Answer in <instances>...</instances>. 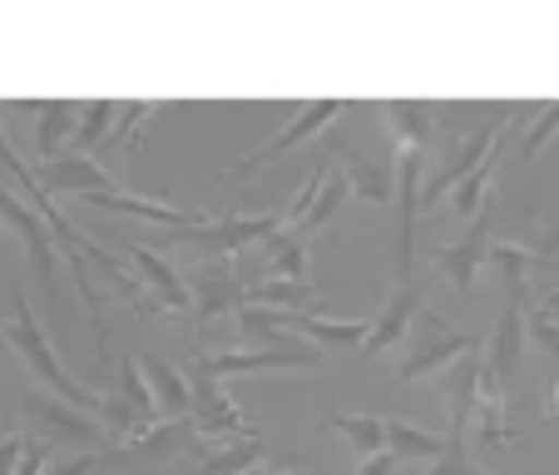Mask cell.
<instances>
[{
    "mask_svg": "<svg viewBox=\"0 0 559 475\" xmlns=\"http://www.w3.org/2000/svg\"><path fill=\"white\" fill-rule=\"evenodd\" d=\"M40 183L50 193H80V199H90V193H115L119 189L115 174H109L95 154H80V149H64L60 158L40 164Z\"/></svg>",
    "mask_w": 559,
    "mask_h": 475,
    "instance_id": "4fadbf2b",
    "label": "cell"
},
{
    "mask_svg": "<svg viewBox=\"0 0 559 475\" xmlns=\"http://www.w3.org/2000/svg\"><path fill=\"white\" fill-rule=\"evenodd\" d=\"M189 387H193V426H199V436H223V431H243L253 436L243 426V412H238V402H228V391H223L218 377H209L203 367H193L189 361Z\"/></svg>",
    "mask_w": 559,
    "mask_h": 475,
    "instance_id": "5bb4252c",
    "label": "cell"
},
{
    "mask_svg": "<svg viewBox=\"0 0 559 475\" xmlns=\"http://www.w3.org/2000/svg\"><path fill=\"white\" fill-rule=\"evenodd\" d=\"M510 139V134H506ZM506 139H500L496 144V154L486 158V164H480V169L471 174V179L465 183H455L451 189V203H455V213H461V218H480V213H486V203H490V179H496V169H500V158H506Z\"/></svg>",
    "mask_w": 559,
    "mask_h": 475,
    "instance_id": "4316f807",
    "label": "cell"
},
{
    "mask_svg": "<svg viewBox=\"0 0 559 475\" xmlns=\"http://www.w3.org/2000/svg\"><path fill=\"white\" fill-rule=\"evenodd\" d=\"M263 461H273V446L263 441V431H253V436H238V441L199 455L183 475H253Z\"/></svg>",
    "mask_w": 559,
    "mask_h": 475,
    "instance_id": "ac0fdd59",
    "label": "cell"
},
{
    "mask_svg": "<svg viewBox=\"0 0 559 475\" xmlns=\"http://www.w3.org/2000/svg\"><path fill=\"white\" fill-rule=\"evenodd\" d=\"M525 297L530 293H515V287H510L506 307H500V317H496V332H490V352H486V367L496 371L510 391H515L520 342H525V322H530V317H525Z\"/></svg>",
    "mask_w": 559,
    "mask_h": 475,
    "instance_id": "2e32d148",
    "label": "cell"
},
{
    "mask_svg": "<svg viewBox=\"0 0 559 475\" xmlns=\"http://www.w3.org/2000/svg\"><path fill=\"white\" fill-rule=\"evenodd\" d=\"M0 218L21 233L25 258H31V273H35V283H40V293H45V307H50V312H60V263H55V233H50V223H45L25 199H15L5 183H0Z\"/></svg>",
    "mask_w": 559,
    "mask_h": 475,
    "instance_id": "5b68a950",
    "label": "cell"
},
{
    "mask_svg": "<svg viewBox=\"0 0 559 475\" xmlns=\"http://www.w3.org/2000/svg\"><path fill=\"white\" fill-rule=\"evenodd\" d=\"M480 367L486 357H461L445 377V396H451V426L471 431V416H475V396H480Z\"/></svg>",
    "mask_w": 559,
    "mask_h": 475,
    "instance_id": "d4e9b609",
    "label": "cell"
},
{
    "mask_svg": "<svg viewBox=\"0 0 559 475\" xmlns=\"http://www.w3.org/2000/svg\"><path fill=\"white\" fill-rule=\"evenodd\" d=\"M50 471V446L45 441H25V455H21V465H15V475H45Z\"/></svg>",
    "mask_w": 559,
    "mask_h": 475,
    "instance_id": "8d00e7d4",
    "label": "cell"
},
{
    "mask_svg": "<svg viewBox=\"0 0 559 475\" xmlns=\"http://www.w3.org/2000/svg\"><path fill=\"white\" fill-rule=\"evenodd\" d=\"M347 115V99H307V105H297V115L287 119L283 129H277L267 144H258L253 154L243 158V164H233V169H223L218 179L223 183H243V179H253V174H263L267 164H277V154H287V149H297L302 139H312L317 129H328L332 119H342Z\"/></svg>",
    "mask_w": 559,
    "mask_h": 475,
    "instance_id": "8992f818",
    "label": "cell"
},
{
    "mask_svg": "<svg viewBox=\"0 0 559 475\" xmlns=\"http://www.w3.org/2000/svg\"><path fill=\"white\" fill-rule=\"evenodd\" d=\"M328 352L317 342H293V347H233V352H193V367H203L209 377H248V371H307Z\"/></svg>",
    "mask_w": 559,
    "mask_h": 475,
    "instance_id": "52a82bcc",
    "label": "cell"
},
{
    "mask_svg": "<svg viewBox=\"0 0 559 475\" xmlns=\"http://www.w3.org/2000/svg\"><path fill=\"white\" fill-rule=\"evenodd\" d=\"M25 441H31L25 431H5V436H0V475H15V465H21V455H25Z\"/></svg>",
    "mask_w": 559,
    "mask_h": 475,
    "instance_id": "74e56055",
    "label": "cell"
},
{
    "mask_svg": "<svg viewBox=\"0 0 559 475\" xmlns=\"http://www.w3.org/2000/svg\"><path fill=\"white\" fill-rule=\"evenodd\" d=\"M144 377H148V387H154V402H158V412H164V421H183L189 406H193L189 377H183L179 367H169V361H158V357L144 361Z\"/></svg>",
    "mask_w": 559,
    "mask_h": 475,
    "instance_id": "7402d4cb",
    "label": "cell"
},
{
    "mask_svg": "<svg viewBox=\"0 0 559 475\" xmlns=\"http://www.w3.org/2000/svg\"><path fill=\"white\" fill-rule=\"evenodd\" d=\"M328 174H332V158H317V169L302 179V189L287 199V209H283V228H297V223L312 213V203H317V193L328 189Z\"/></svg>",
    "mask_w": 559,
    "mask_h": 475,
    "instance_id": "1f68e13d",
    "label": "cell"
},
{
    "mask_svg": "<svg viewBox=\"0 0 559 475\" xmlns=\"http://www.w3.org/2000/svg\"><path fill=\"white\" fill-rule=\"evenodd\" d=\"M391 129V149H431L441 129V109L431 99H377L371 105Z\"/></svg>",
    "mask_w": 559,
    "mask_h": 475,
    "instance_id": "9a60e30c",
    "label": "cell"
},
{
    "mask_svg": "<svg viewBox=\"0 0 559 475\" xmlns=\"http://www.w3.org/2000/svg\"><path fill=\"white\" fill-rule=\"evenodd\" d=\"M530 337H535L539 347H545V357L559 367V317L549 312V307H535V312H530Z\"/></svg>",
    "mask_w": 559,
    "mask_h": 475,
    "instance_id": "e575fe53",
    "label": "cell"
},
{
    "mask_svg": "<svg viewBox=\"0 0 559 475\" xmlns=\"http://www.w3.org/2000/svg\"><path fill=\"white\" fill-rule=\"evenodd\" d=\"M357 475H402V461H396V455H391V451H377V455H361Z\"/></svg>",
    "mask_w": 559,
    "mask_h": 475,
    "instance_id": "f35d334b",
    "label": "cell"
},
{
    "mask_svg": "<svg viewBox=\"0 0 559 475\" xmlns=\"http://www.w3.org/2000/svg\"><path fill=\"white\" fill-rule=\"evenodd\" d=\"M119 119V105L115 99H90L85 109H80V129H74V149L80 154H90V149H105L109 129H115Z\"/></svg>",
    "mask_w": 559,
    "mask_h": 475,
    "instance_id": "f546056e",
    "label": "cell"
},
{
    "mask_svg": "<svg viewBox=\"0 0 559 475\" xmlns=\"http://www.w3.org/2000/svg\"><path fill=\"white\" fill-rule=\"evenodd\" d=\"M80 129V105L74 99H45L35 105V149H40V164L64 154V139H74Z\"/></svg>",
    "mask_w": 559,
    "mask_h": 475,
    "instance_id": "d6986e66",
    "label": "cell"
},
{
    "mask_svg": "<svg viewBox=\"0 0 559 475\" xmlns=\"http://www.w3.org/2000/svg\"><path fill=\"white\" fill-rule=\"evenodd\" d=\"M21 416L31 426H40V436L70 441V446H80V451H99V455H109V461L119 455L115 431H109L99 416L80 412V406H70V402H60V396H50V391H25V396H21Z\"/></svg>",
    "mask_w": 559,
    "mask_h": 475,
    "instance_id": "3957f363",
    "label": "cell"
},
{
    "mask_svg": "<svg viewBox=\"0 0 559 475\" xmlns=\"http://www.w3.org/2000/svg\"><path fill=\"white\" fill-rule=\"evenodd\" d=\"M0 337L15 347V357L25 361V367L35 371V381H40V391H50V396H60V402H70V406H80V412H90V416H99L105 421V406H109V396H99V391H90V387H80V381L64 371V361H60V352H55V342H50V332L40 328V317H35V307L25 302V293L11 283V317L0 322Z\"/></svg>",
    "mask_w": 559,
    "mask_h": 475,
    "instance_id": "6da1fadb",
    "label": "cell"
},
{
    "mask_svg": "<svg viewBox=\"0 0 559 475\" xmlns=\"http://www.w3.org/2000/svg\"><path fill=\"white\" fill-rule=\"evenodd\" d=\"M490 248H496V199L486 203V213L471 223V228L455 238V244H441L431 248V268L441 277H451V287L461 297H471L475 287V273H480V263L490 258Z\"/></svg>",
    "mask_w": 559,
    "mask_h": 475,
    "instance_id": "9c48e42d",
    "label": "cell"
},
{
    "mask_svg": "<svg viewBox=\"0 0 559 475\" xmlns=\"http://www.w3.org/2000/svg\"><path fill=\"white\" fill-rule=\"evenodd\" d=\"M421 302H426V277H412V283L391 287L386 307L371 317V337H367V347H361L357 357H381V352L396 347V342L412 332L416 317H421Z\"/></svg>",
    "mask_w": 559,
    "mask_h": 475,
    "instance_id": "7c38bea8",
    "label": "cell"
},
{
    "mask_svg": "<svg viewBox=\"0 0 559 475\" xmlns=\"http://www.w3.org/2000/svg\"><path fill=\"white\" fill-rule=\"evenodd\" d=\"M421 475H490V471H480V465L471 461V451H465V431L451 426V431H445V455L426 465Z\"/></svg>",
    "mask_w": 559,
    "mask_h": 475,
    "instance_id": "836d02e7",
    "label": "cell"
},
{
    "mask_svg": "<svg viewBox=\"0 0 559 475\" xmlns=\"http://www.w3.org/2000/svg\"><path fill=\"white\" fill-rule=\"evenodd\" d=\"M337 158H347V154L337 149ZM342 169H347L357 199H367V203H391V199H396V164H367V158H347Z\"/></svg>",
    "mask_w": 559,
    "mask_h": 475,
    "instance_id": "83f0119b",
    "label": "cell"
},
{
    "mask_svg": "<svg viewBox=\"0 0 559 475\" xmlns=\"http://www.w3.org/2000/svg\"><path fill=\"white\" fill-rule=\"evenodd\" d=\"M193 287V317L203 322H213V317H238V307H248V277H233L228 263L223 258H209V263H199V273L189 277Z\"/></svg>",
    "mask_w": 559,
    "mask_h": 475,
    "instance_id": "8fae6325",
    "label": "cell"
},
{
    "mask_svg": "<svg viewBox=\"0 0 559 475\" xmlns=\"http://www.w3.org/2000/svg\"><path fill=\"white\" fill-rule=\"evenodd\" d=\"M555 134H559V99H555V105H539L535 109V119H530V129H525V139H520L515 158H520V164L539 158V149H545Z\"/></svg>",
    "mask_w": 559,
    "mask_h": 475,
    "instance_id": "d6a6232c",
    "label": "cell"
},
{
    "mask_svg": "<svg viewBox=\"0 0 559 475\" xmlns=\"http://www.w3.org/2000/svg\"><path fill=\"white\" fill-rule=\"evenodd\" d=\"M248 302L277 307V312H317V307H322V287L317 283H287V277H253Z\"/></svg>",
    "mask_w": 559,
    "mask_h": 475,
    "instance_id": "44dd1931",
    "label": "cell"
},
{
    "mask_svg": "<svg viewBox=\"0 0 559 475\" xmlns=\"http://www.w3.org/2000/svg\"><path fill=\"white\" fill-rule=\"evenodd\" d=\"M352 199V179H347V169L337 164V154H332V174H328V189L317 193V203H312V213H307L302 223H297L293 233H302V238H317V233L328 228L332 218L342 213V203Z\"/></svg>",
    "mask_w": 559,
    "mask_h": 475,
    "instance_id": "484cf974",
    "label": "cell"
},
{
    "mask_svg": "<svg viewBox=\"0 0 559 475\" xmlns=\"http://www.w3.org/2000/svg\"><path fill=\"white\" fill-rule=\"evenodd\" d=\"M129 268L139 273V283L148 287V297H154L158 317H174V322H183V317H193V287L189 277L179 273V268L169 263V258L158 253V248H144V244H129Z\"/></svg>",
    "mask_w": 559,
    "mask_h": 475,
    "instance_id": "30bf717a",
    "label": "cell"
},
{
    "mask_svg": "<svg viewBox=\"0 0 559 475\" xmlns=\"http://www.w3.org/2000/svg\"><path fill=\"white\" fill-rule=\"evenodd\" d=\"M322 426L347 436L357 455L386 451V416H377V412H322Z\"/></svg>",
    "mask_w": 559,
    "mask_h": 475,
    "instance_id": "603a6c76",
    "label": "cell"
},
{
    "mask_svg": "<svg viewBox=\"0 0 559 475\" xmlns=\"http://www.w3.org/2000/svg\"><path fill=\"white\" fill-rule=\"evenodd\" d=\"M287 328L297 337L317 342L322 352H361L371 337V322H352V317H328V312H287Z\"/></svg>",
    "mask_w": 559,
    "mask_h": 475,
    "instance_id": "e0dca14e",
    "label": "cell"
},
{
    "mask_svg": "<svg viewBox=\"0 0 559 475\" xmlns=\"http://www.w3.org/2000/svg\"><path fill=\"white\" fill-rule=\"evenodd\" d=\"M386 451L396 461H441L445 455V436L426 431L416 421H402V416H386Z\"/></svg>",
    "mask_w": 559,
    "mask_h": 475,
    "instance_id": "cb8c5ba5",
    "label": "cell"
},
{
    "mask_svg": "<svg viewBox=\"0 0 559 475\" xmlns=\"http://www.w3.org/2000/svg\"><path fill=\"white\" fill-rule=\"evenodd\" d=\"M506 134H510V119H486V124H471V129H451V134H445V149H441V169L426 174L421 199L426 203L445 199L455 183H465L490 154H496V144Z\"/></svg>",
    "mask_w": 559,
    "mask_h": 475,
    "instance_id": "277c9868",
    "label": "cell"
},
{
    "mask_svg": "<svg viewBox=\"0 0 559 475\" xmlns=\"http://www.w3.org/2000/svg\"><path fill=\"white\" fill-rule=\"evenodd\" d=\"M148 115H154V105L148 99H129V105H119V119H115V129H109V139H105V154L109 149H144V129H148Z\"/></svg>",
    "mask_w": 559,
    "mask_h": 475,
    "instance_id": "4dcf8cb0",
    "label": "cell"
},
{
    "mask_svg": "<svg viewBox=\"0 0 559 475\" xmlns=\"http://www.w3.org/2000/svg\"><path fill=\"white\" fill-rule=\"evenodd\" d=\"M416 328H421V337H416L412 352L396 361V371H391L396 381L431 377V371H441V367H455L465 352H475L471 332L451 328V322H445V317H436V312H421V317H416Z\"/></svg>",
    "mask_w": 559,
    "mask_h": 475,
    "instance_id": "ba28073f",
    "label": "cell"
},
{
    "mask_svg": "<svg viewBox=\"0 0 559 475\" xmlns=\"http://www.w3.org/2000/svg\"><path fill=\"white\" fill-rule=\"evenodd\" d=\"M105 461H109V455H99V451H80V455H70V461L50 465V471H45V475H95Z\"/></svg>",
    "mask_w": 559,
    "mask_h": 475,
    "instance_id": "d590c367",
    "label": "cell"
},
{
    "mask_svg": "<svg viewBox=\"0 0 559 475\" xmlns=\"http://www.w3.org/2000/svg\"><path fill=\"white\" fill-rule=\"evenodd\" d=\"M283 233V209L273 213H233V218H209V223H193V228H164L158 244L164 248H189L193 258H228L238 248L258 244V238H273Z\"/></svg>",
    "mask_w": 559,
    "mask_h": 475,
    "instance_id": "7a4b0ae2",
    "label": "cell"
},
{
    "mask_svg": "<svg viewBox=\"0 0 559 475\" xmlns=\"http://www.w3.org/2000/svg\"><path fill=\"white\" fill-rule=\"evenodd\" d=\"M119 396H124V406L144 426H164V412H158V402H154V387H148L144 367H139L134 357H119Z\"/></svg>",
    "mask_w": 559,
    "mask_h": 475,
    "instance_id": "f1b7e54d",
    "label": "cell"
},
{
    "mask_svg": "<svg viewBox=\"0 0 559 475\" xmlns=\"http://www.w3.org/2000/svg\"><path fill=\"white\" fill-rule=\"evenodd\" d=\"M263 277H287V283H312V238L283 228L267 238V263Z\"/></svg>",
    "mask_w": 559,
    "mask_h": 475,
    "instance_id": "ffe728a7",
    "label": "cell"
}]
</instances>
